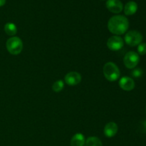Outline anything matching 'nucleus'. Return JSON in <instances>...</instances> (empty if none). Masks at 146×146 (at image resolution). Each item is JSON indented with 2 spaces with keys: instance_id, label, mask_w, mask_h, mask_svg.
Wrapping results in <instances>:
<instances>
[{
  "instance_id": "f257e3e1",
  "label": "nucleus",
  "mask_w": 146,
  "mask_h": 146,
  "mask_svg": "<svg viewBox=\"0 0 146 146\" xmlns=\"http://www.w3.org/2000/svg\"><path fill=\"white\" fill-rule=\"evenodd\" d=\"M129 27V21L123 15H115L111 17L108 22V29L116 36L125 34Z\"/></svg>"
},
{
  "instance_id": "f03ea898",
  "label": "nucleus",
  "mask_w": 146,
  "mask_h": 146,
  "mask_svg": "<svg viewBox=\"0 0 146 146\" xmlns=\"http://www.w3.org/2000/svg\"><path fill=\"white\" fill-rule=\"evenodd\" d=\"M104 74L105 78L109 81H115L119 78L121 73L116 64L113 62H108L104 66Z\"/></svg>"
},
{
  "instance_id": "7ed1b4c3",
  "label": "nucleus",
  "mask_w": 146,
  "mask_h": 146,
  "mask_svg": "<svg viewBox=\"0 0 146 146\" xmlns=\"http://www.w3.org/2000/svg\"><path fill=\"white\" fill-rule=\"evenodd\" d=\"M7 49L12 55H18L23 49V42L19 37L12 36L6 43Z\"/></svg>"
},
{
  "instance_id": "20e7f679",
  "label": "nucleus",
  "mask_w": 146,
  "mask_h": 146,
  "mask_svg": "<svg viewBox=\"0 0 146 146\" xmlns=\"http://www.w3.org/2000/svg\"><path fill=\"white\" fill-rule=\"evenodd\" d=\"M124 40L125 42L130 46H138L141 43L143 40V36L139 31L132 30L125 34Z\"/></svg>"
},
{
  "instance_id": "39448f33",
  "label": "nucleus",
  "mask_w": 146,
  "mask_h": 146,
  "mask_svg": "<svg viewBox=\"0 0 146 146\" xmlns=\"http://www.w3.org/2000/svg\"><path fill=\"white\" fill-rule=\"evenodd\" d=\"M140 61L138 54L135 51H129L126 53L123 58V63L125 67L130 69L135 68Z\"/></svg>"
},
{
  "instance_id": "423d86ee",
  "label": "nucleus",
  "mask_w": 146,
  "mask_h": 146,
  "mask_svg": "<svg viewBox=\"0 0 146 146\" xmlns=\"http://www.w3.org/2000/svg\"><path fill=\"white\" fill-rule=\"evenodd\" d=\"M124 41L121 37L118 36H112L107 41V46L110 50L117 51L121 50L123 47Z\"/></svg>"
},
{
  "instance_id": "0eeeda50",
  "label": "nucleus",
  "mask_w": 146,
  "mask_h": 146,
  "mask_svg": "<svg viewBox=\"0 0 146 146\" xmlns=\"http://www.w3.org/2000/svg\"><path fill=\"white\" fill-rule=\"evenodd\" d=\"M64 80L68 86H76L81 81V76L79 73L71 71L65 76Z\"/></svg>"
},
{
  "instance_id": "6e6552de",
  "label": "nucleus",
  "mask_w": 146,
  "mask_h": 146,
  "mask_svg": "<svg viewBox=\"0 0 146 146\" xmlns=\"http://www.w3.org/2000/svg\"><path fill=\"white\" fill-rule=\"evenodd\" d=\"M106 6L111 12L115 13V14L121 12L123 9V3L120 0H107Z\"/></svg>"
},
{
  "instance_id": "1a4fd4ad",
  "label": "nucleus",
  "mask_w": 146,
  "mask_h": 146,
  "mask_svg": "<svg viewBox=\"0 0 146 146\" xmlns=\"http://www.w3.org/2000/svg\"><path fill=\"white\" fill-rule=\"evenodd\" d=\"M119 86L124 91H130L135 88V82L133 78L128 76H123L120 79Z\"/></svg>"
},
{
  "instance_id": "9d476101",
  "label": "nucleus",
  "mask_w": 146,
  "mask_h": 146,
  "mask_svg": "<svg viewBox=\"0 0 146 146\" xmlns=\"http://www.w3.org/2000/svg\"><path fill=\"white\" fill-rule=\"evenodd\" d=\"M118 127L114 122H109L104 128V134L107 138H113L118 133Z\"/></svg>"
},
{
  "instance_id": "9b49d317",
  "label": "nucleus",
  "mask_w": 146,
  "mask_h": 146,
  "mask_svg": "<svg viewBox=\"0 0 146 146\" xmlns=\"http://www.w3.org/2000/svg\"><path fill=\"white\" fill-rule=\"evenodd\" d=\"M138 10V4L133 1H130L124 7V13L125 15L131 16L135 14Z\"/></svg>"
},
{
  "instance_id": "f8f14e48",
  "label": "nucleus",
  "mask_w": 146,
  "mask_h": 146,
  "mask_svg": "<svg viewBox=\"0 0 146 146\" xmlns=\"http://www.w3.org/2000/svg\"><path fill=\"white\" fill-rule=\"evenodd\" d=\"M85 143V137L82 133L75 134L71 140V146H84Z\"/></svg>"
},
{
  "instance_id": "ddd939ff",
  "label": "nucleus",
  "mask_w": 146,
  "mask_h": 146,
  "mask_svg": "<svg viewBox=\"0 0 146 146\" xmlns=\"http://www.w3.org/2000/svg\"><path fill=\"white\" fill-rule=\"evenodd\" d=\"M4 31L9 36H14L17 32V26L14 23H7L4 26Z\"/></svg>"
},
{
  "instance_id": "4468645a",
  "label": "nucleus",
  "mask_w": 146,
  "mask_h": 146,
  "mask_svg": "<svg viewBox=\"0 0 146 146\" xmlns=\"http://www.w3.org/2000/svg\"><path fill=\"white\" fill-rule=\"evenodd\" d=\"M86 146H103L102 142L101 140L97 137H89L87 138L86 141Z\"/></svg>"
},
{
  "instance_id": "2eb2a0df",
  "label": "nucleus",
  "mask_w": 146,
  "mask_h": 146,
  "mask_svg": "<svg viewBox=\"0 0 146 146\" xmlns=\"http://www.w3.org/2000/svg\"><path fill=\"white\" fill-rule=\"evenodd\" d=\"M64 88V81L61 80H58V81H56L54 83L52 86V89L54 92H61Z\"/></svg>"
},
{
  "instance_id": "dca6fc26",
  "label": "nucleus",
  "mask_w": 146,
  "mask_h": 146,
  "mask_svg": "<svg viewBox=\"0 0 146 146\" xmlns=\"http://www.w3.org/2000/svg\"><path fill=\"white\" fill-rule=\"evenodd\" d=\"M138 52L141 55H145L146 54V43H141L138 46Z\"/></svg>"
},
{
  "instance_id": "f3484780",
  "label": "nucleus",
  "mask_w": 146,
  "mask_h": 146,
  "mask_svg": "<svg viewBox=\"0 0 146 146\" xmlns=\"http://www.w3.org/2000/svg\"><path fill=\"white\" fill-rule=\"evenodd\" d=\"M143 75V71L141 68H135L133 71H132V76L134 78H140Z\"/></svg>"
},
{
  "instance_id": "a211bd4d",
  "label": "nucleus",
  "mask_w": 146,
  "mask_h": 146,
  "mask_svg": "<svg viewBox=\"0 0 146 146\" xmlns=\"http://www.w3.org/2000/svg\"><path fill=\"white\" fill-rule=\"evenodd\" d=\"M6 0H0V7H2L5 4Z\"/></svg>"
},
{
  "instance_id": "6ab92c4d",
  "label": "nucleus",
  "mask_w": 146,
  "mask_h": 146,
  "mask_svg": "<svg viewBox=\"0 0 146 146\" xmlns=\"http://www.w3.org/2000/svg\"><path fill=\"white\" fill-rule=\"evenodd\" d=\"M143 128L145 129V131H146V121L143 122Z\"/></svg>"
}]
</instances>
